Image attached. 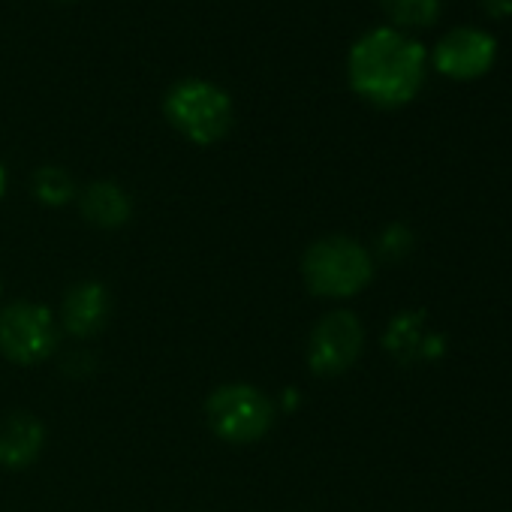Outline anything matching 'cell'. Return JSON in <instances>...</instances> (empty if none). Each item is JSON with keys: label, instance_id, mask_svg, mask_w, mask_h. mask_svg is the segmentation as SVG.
<instances>
[{"label": "cell", "instance_id": "6da1fadb", "mask_svg": "<svg viewBox=\"0 0 512 512\" xmlns=\"http://www.w3.org/2000/svg\"><path fill=\"white\" fill-rule=\"evenodd\" d=\"M425 49L395 28H371L347 55V82L374 109H401L425 85Z\"/></svg>", "mask_w": 512, "mask_h": 512}, {"label": "cell", "instance_id": "7a4b0ae2", "mask_svg": "<svg viewBox=\"0 0 512 512\" xmlns=\"http://www.w3.org/2000/svg\"><path fill=\"white\" fill-rule=\"evenodd\" d=\"M302 278L320 299H353L374 281V253L350 235H326L305 250Z\"/></svg>", "mask_w": 512, "mask_h": 512}, {"label": "cell", "instance_id": "3957f363", "mask_svg": "<svg viewBox=\"0 0 512 512\" xmlns=\"http://www.w3.org/2000/svg\"><path fill=\"white\" fill-rule=\"evenodd\" d=\"M163 115L178 136L208 148L229 136L235 124L232 97L208 79H181L163 100Z\"/></svg>", "mask_w": 512, "mask_h": 512}, {"label": "cell", "instance_id": "277c9868", "mask_svg": "<svg viewBox=\"0 0 512 512\" xmlns=\"http://www.w3.org/2000/svg\"><path fill=\"white\" fill-rule=\"evenodd\" d=\"M275 401L253 383H223L205 401V422L223 443L247 446L263 440L275 425Z\"/></svg>", "mask_w": 512, "mask_h": 512}, {"label": "cell", "instance_id": "5b68a950", "mask_svg": "<svg viewBox=\"0 0 512 512\" xmlns=\"http://www.w3.org/2000/svg\"><path fill=\"white\" fill-rule=\"evenodd\" d=\"M61 341V326L40 302H10L0 308V353L13 365H43Z\"/></svg>", "mask_w": 512, "mask_h": 512}, {"label": "cell", "instance_id": "8992f818", "mask_svg": "<svg viewBox=\"0 0 512 512\" xmlns=\"http://www.w3.org/2000/svg\"><path fill=\"white\" fill-rule=\"evenodd\" d=\"M365 353V326L353 311L326 314L308 338V368L317 377L347 374Z\"/></svg>", "mask_w": 512, "mask_h": 512}, {"label": "cell", "instance_id": "52a82bcc", "mask_svg": "<svg viewBox=\"0 0 512 512\" xmlns=\"http://www.w3.org/2000/svg\"><path fill=\"white\" fill-rule=\"evenodd\" d=\"M497 61V40L482 28H452L434 46L431 64L440 76L455 82L482 79Z\"/></svg>", "mask_w": 512, "mask_h": 512}, {"label": "cell", "instance_id": "ba28073f", "mask_svg": "<svg viewBox=\"0 0 512 512\" xmlns=\"http://www.w3.org/2000/svg\"><path fill=\"white\" fill-rule=\"evenodd\" d=\"M109 317H112V296L100 281H82L70 287L61 302V329L79 341L100 335Z\"/></svg>", "mask_w": 512, "mask_h": 512}, {"label": "cell", "instance_id": "9c48e42d", "mask_svg": "<svg viewBox=\"0 0 512 512\" xmlns=\"http://www.w3.org/2000/svg\"><path fill=\"white\" fill-rule=\"evenodd\" d=\"M43 446H46V425L34 413L16 410L0 419V467L25 470L43 455Z\"/></svg>", "mask_w": 512, "mask_h": 512}, {"label": "cell", "instance_id": "30bf717a", "mask_svg": "<svg viewBox=\"0 0 512 512\" xmlns=\"http://www.w3.org/2000/svg\"><path fill=\"white\" fill-rule=\"evenodd\" d=\"M79 211L94 229H121L133 217V199L115 181H91L79 193Z\"/></svg>", "mask_w": 512, "mask_h": 512}, {"label": "cell", "instance_id": "8fae6325", "mask_svg": "<svg viewBox=\"0 0 512 512\" xmlns=\"http://www.w3.org/2000/svg\"><path fill=\"white\" fill-rule=\"evenodd\" d=\"M31 190L37 202L49 208H64L76 199V181L64 166H40L31 178Z\"/></svg>", "mask_w": 512, "mask_h": 512}, {"label": "cell", "instance_id": "7c38bea8", "mask_svg": "<svg viewBox=\"0 0 512 512\" xmlns=\"http://www.w3.org/2000/svg\"><path fill=\"white\" fill-rule=\"evenodd\" d=\"M380 7L395 25V31H422L440 19V0H380Z\"/></svg>", "mask_w": 512, "mask_h": 512}, {"label": "cell", "instance_id": "4fadbf2b", "mask_svg": "<svg viewBox=\"0 0 512 512\" xmlns=\"http://www.w3.org/2000/svg\"><path fill=\"white\" fill-rule=\"evenodd\" d=\"M413 238H410V229L407 226H389L380 238V253L389 256V260H398V256H404L410 250Z\"/></svg>", "mask_w": 512, "mask_h": 512}, {"label": "cell", "instance_id": "5bb4252c", "mask_svg": "<svg viewBox=\"0 0 512 512\" xmlns=\"http://www.w3.org/2000/svg\"><path fill=\"white\" fill-rule=\"evenodd\" d=\"M482 10L491 19H509L512 16V0H482Z\"/></svg>", "mask_w": 512, "mask_h": 512}, {"label": "cell", "instance_id": "9a60e30c", "mask_svg": "<svg viewBox=\"0 0 512 512\" xmlns=\"http://www.w3.org/2000/svg\"><path fill=\"white\" fill-rule=\"evenodd\" d=\"M7 196V169H4V163H0V199Z\"/></svg>", "mask_w": 512, "mask_h": 512}, {"label": "cell", "instance_id": "2e32d148", "mask_svg": "<svg viewBox=\"0 0 512 512\" xmlns=\"http://www.w3.org/2000/svg\"><path fill=\"white\" fill-rule=\"evenodd\" d=\"M0 293H4V281H0Z\"/></svg>", "mask_w": 512, "mask_h": 512}, {"label": "cell", "instance_id": "e0dca14e", "mask_svg": "<svg viewBox=\"0 0 512 512\" xmlns=\"http://www.w3.org/2000/svg\"><path fill=\"white\" fill-rule=\"evenodd\" d=\"M61 4H67V0H61Z\"/></svg>", "mask_w": 512, "mask_h": 512}]
</instances>
